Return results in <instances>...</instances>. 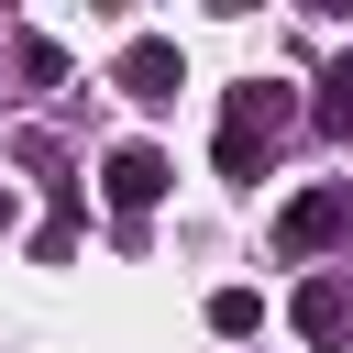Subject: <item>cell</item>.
<instances>
[{
    "instance_id": "5",
    "label": "cell",
    "mask_w": 353,
    "mask_h": 353,
    "mask_svg": "<svg viewBox=\"0 0 353 353\" xmlns=\"http://www.w3.org/2000/svg\"><path fill=\"white\" fill-rule=\"evenodd\" d=\"M287 320H298L309 342H342V331H353V287H342V276H309V287L287 298Z\"/></svg>"
},
{
    "instance_id": "7",
    "label": "cell",
    "mask_w": 353,
    "mask_h": 353,
    "mask_svg": "<svg viewBox=\"0 0 353 353\" xmlns=\"http://www.w3.org/2000/svg\"><path fill=\"white\" fill-rule=\"evenodd\" d=\"M210 331H221V342H254V331H265V298H254V287H221V298H210Z\"/></svg>"
},
{
    "instance_id": "1",
    "label": "cell",
    "mask_w": 353,
    "mask_h": 353,
    "mask_svg": "<svg viewBox=\"0 0 353 353\" xmlns=\"http://www.w3.org/2000/svg\"><path fill=\"white\" fill-rule=\"evenodd\" d=\"M298 99L276 88V77H254V88H232V110H221V176H265V143H276V121H287Z\"/></svg>"
},
{
    "instance_id": "2",
    "label": "cell",
    "mask_w": 353,
    "mask_h": 353,
    "mask_svg": "<svg viewBox=\"0 0 353 353\" xmlns=\"http://www.w3.org/2000/svg\"><path fill=\"white\" fill-rule=\"evenodd\" d=\"M110 88H121V99H143V110H165V99L188 88V55H176V33H132V44L110 55Z\"/></svg>"
},
{
    "instance_id": "9",
    "label": "cell",
    "mask_w": 353,
    "mask_h": 353,
    "mask_svg": "<svg viewBox=\"0 0 353 353\" xmlns=\"http://www.w3.org/2000/svg\"><path fill=\"white\" fill-rule=\"evenodd\" d=\"M11 221H22V199H11V188H0V243H11Z\"/></svg>"
},
{
    "instance_id": "8",
    "label": "cell",
    "mask_w": 353,
    "mask_h": 353,
    "mask_svg": "<svg viewBox=\"0 0 353 353\" xmlns=\"http://www.w3.org/2000/svg\"><path fill=\"white\" fill-rule=\"evenodd\" d=\"M320 121H331V132H353V55L320 77Z\"/></svg>"
},
{
    "instance_id": "4",
    "label": "cell",
    "mask_w": 353,
    "mask_h": 353,
    "mask_svg": "<svg viewBox=\"0 0 353 353\" xmlns=\"http://www.w3.org/2000/svg\"><path fill=\"white\" fill-rule=\"evenodd\" d=\"M99 188H110V210H121V221H143V210L176 188V165H165L154 143H110V154H99Z\"/></svg>"
},
{
    "instance_id": "3",
    "label": "cell",
    "mask_w": 353,
    "mask_h": 353,
    "mask_svg": "<svg viewBox=\"0 0 353 353\" xmlns=\"http://www.w3.org/2000/svg\"><path fill=\"white\" fill-rule=\"evenodd\" d=\"M342 232H353V188H298V199L276 210V254H298V265L331 254Z\"/></svg>"
},
{
    "instance_id": "6",
    "label": "cell",
    "mask_w": 353,
    "mask_h": 353,
    "mask_svg": "<svg viewBox=\"0 0 353 353\" xmlns=\"http://www.w3.org/2000/svg\"><path fill=\"white\" fill-rule=\"evenodd\" d=\"M11 66H22L33 88H66V44H55V33H11Z\"/></svg>"
}]
</instances>
